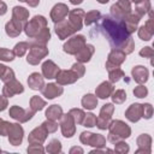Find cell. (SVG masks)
<instances>
[{
	"mask_svg": "<svg viewBox=\"0 0 154 154\" xmlns=\"http://www.w3.org/2000/svg\"><path fill=\"white\" fill-rule=\"evenodd\" d=\"M23 91H24L23 85L17 79H14V78L11 79V81H8V82H6L5 85H4V89H2V94L6 97H12L13 95L20 94Z\"/></svg>",
	"mask_w": 154,
	"mask_h": 154,
	"instance_id": "cell-15",
	"label": "cell"
},
{
	"mask_svg": "<svg viewBox=\"0 0 154 154\" xmlns=\"http://www.w3.org/2000/svg\"><path fill=\"white\" fill-rule=\"evenodd\" d=\"M131 73H132V78L135 79V82H137V83H140V84L147 82L148 75H149L148 70H147L144 66H142V65L135 66V67L132 69Z\"/></svg>",
	"mask_w": 154,
	"mask_h": 154,
	"instance_id": "cell-25",
	"label": "cell"
},
{
	"mask_svg": "<svg viewBox=\"0 0 154 154\" xmlns=\"http://www.w3.org/2000/svg\"><path fill=\"white\" fill-rule=\"evenodd\" d=\"M94 52H95L94 46L85 43L84 47H83L81 51H78L75 55H76V59H77L78 63H87V61L90 60V58H91V55L94 54Z\"/></svg>",
	"mask_w": 154,
	"mask_h": 154,
	"instance_id": "cell-23",
	"label": "cell"
},
{
	"mask_svg": "<svg viewBox=\"0 0 154 154\" xmlns=\"http://www.w3.org/2000/svg\"><path fill=\"white\" fill-rule=\"evenodd\" d=\"M6 12H7V6L4 1L0 0V16H4Z\"/></svg>",
	"mask_w": 154,
	"mask_h": 154,
	"instance_id": "cell-54",
	"label": "cell"
},
{
	"mask_svg": "<svg viewBox=\"0 0 154 154\" xmlns=\"http://www.w3.org/2000/svg\"><path fill=\"white\" fill-rule=\"evenodd\" d=\"M46 106V101L43 99H41L40 96H32L30 99V108L34 111V112H37V111H41L43 107Z\"/></svg>",
	"mask_w": 154,
	"mask_h": 154,
	"instance_id": "cell-34",
	"label": "cell"
},
{
	"mask_svg": "<svg viewBox=\"0 0 154 154\" xmlns=\"http://www.w3.org/2000/svg\"><path fill=\"white\" fill-rule=\"evenodd\" d=\"M28 84L32 90H42L45 87L43 77L38 72H34L28 78Z\"/></svg>",
	"mask_w": 154,
	"mask_h": 154,
	"instance_id": "cell-26",
	"label": "cell"
},
{
	"mask_svg": "<svg viewBox=\"0 0 154 154\" xmlns=\"http://www.w3.org/2000/svg\"><path fill=\"white\" fill-rule=\"evenodd\" d=\"M140 19H141V17L138 14H136V13H129L124 19H122V22L124 23V26H125L126 31L129 34H132L136 30Z\"/></svg>",
	"mask_w": 154,
	"mask_h": 154,
	"instance_id": "cell-21",
	"label": "cell"
},
{
	"mask_svg": "<svg viewBox=\"0 0 154 154\" xmlns=\"http://www.w3.org/2000/svg\"><path fill=\"white\" fill-rule=\"evenodd\" d=\"M34 111L31 108H22L19 106H12L10 108V117H12L13 119L18 120L19 123H25L29 119L32 118L34 116Z\"/></svg>",
	"mask_w": 154,
	"mask_h": 154,
	"instance_id": "cell-9",
	"label": "cell"
},
{
	"mask_svg": "<svg viewBox=\"0 0 154 154\" xmlns=\"http://www.w3.org/2000/svg\"><path fill=\"white\" fill-rule=\"evenodd\" d=\"M84 11L82 8H76L69 12V22L75 28L76 31L81 30L83 26V19H84Z\"/></svg>",
	"mask_w": 154,
	"mask_h": 154,
	"instance_id": "cell-16",
	"label": "cell"
},
{
	"mask_svg": "<svg viewBox=\"0 0 154 154\" xmlns=\"http://www.w3.org/2000/svg\"><path fill=\"white\" fill-rule=\"evenodd\" d=\"M125 117L132 122L136 123L140 120V118L142 117V105L141 103H132L125 112Z\"/></svg>",
	"mask_w": 154,
	"mask_h": 154,
	"instance_id": "cell-22",
	"label": "cell"
},
{
	"mask_svg": "<svg viewBox=\"0 0 154 154\" xmlns=\"http://www.w3.org/2000/svg\"><path fill=\"white\" fill-rule=\"evenodd\" d=\"M64 89L60 84L58 83H49L47 85H45V88L42 89V95L47 99H54L57 96H60L63 94Z\"/></svg>",
	"mask_w": 154,
	"mask_h": 154,
	"instance_id": "cell-18",
	"label": "cell"
},
{
	"mask_svg": "<svg viewBox=\"0 0 154 154\" xmlns=\"http://www.w3.org/2000/svg\"><path fill=\"white\" fill-rule=\"evenodd\" d=\"M111 13L112 16L118 19L122 20L124 19L129 13H131V5L129 0H118L117 4H113L111 7Z\"/></svg>",
	"mask_w": 154,
	"mask_h": 154,
	"instance_id": "cell-6",
	"label": "cell"
},
{
	"mask_svg": "<svg viewBox=\"0 0 154 154\" xmlns=\"http://www.w3.org/2000/svg\"><path fill=\"white\" fill-rule=\"evenodd\" d=\"M114 111V106L112 103H106L102 106L99 117L96 118V126L101 130H106L112 118V113Z\"/></svg>",
	"mask_w": 154,
	"mask_h": 154,
	"instance_id": "cell-5",
	"label": "cell"
},
{
	"mask_svg": "<svg viewBox=\"0 0 154 154\" xmlns=\"http://www.w3.org/2000/svg\"><path fill=\"white\" fill-rule=\"evenodd\" d=\"M46 26H47L46 18L43 16H35L29 23L26 22V24L24 26V31H25L26 36H29L30 38H34Z\"/></svg>",
	"mask_w": 154,
	"mask_h": 154,
	"instance_id": "cell-3",
	"label": "cell"
},
{
	"mask_svg": "<svg viewBox=\"0 0 154 154\" xmlns=\"http://www.w3.org/2000/svg\"><path fill=\"white\" fill-rule=\"evenodd\" d=\"M63 116V108L59 106V105H52L47 108L46 111V117L47 119H51V120H59Z\"/></svg>",
	"mask_w": 154,
	"mask_h": 154,
	"instance_id": "cell-31",
	"label": "cell"
},
{
	"mask_svg": "<svg viewBox=\"0 0 154 154\" xmlns=\"http://www.w3.org/2000/svg\"><path fill=\"white\" fill-rule=\"evenodd\" d=\"M46 55H48V48L46 45H30L26 61L31 65H37Z\"/></svg>",
	"mask_w": 154,
	"mask_h": 154,
	"instance_id": "cell-4",
	"label": "cell"
},
{
	"mask_svg": "<svg viewBox=\"0 0 154 154\" xmlns=\"http://www.w3.org/2000/svg\"><path fill=\"white\" fill-rule=\"evenodd\" d=\"M70 2H71V4H73V5H78V4L83 2V0H70Z\"/></svg>",
	"mask_w": 154,
	"mask_h": 154,
	"instance_id": "cell-58",
	"label": "cell"
},
{
	"mask_svg": "<svg viewBox=\"0 0 154 154\" xmlns=\"http://www.w3.org/2000/svg\"><path fill=\"white\" fill-rule=\"evenodd\" d=\"M97 105V97L93 94H87L82 97V106L85 109H94Z\"/></svg>",
	"mask_w": 154,
	"mask_h": 154,
	"instance_id": "cell-32",
	"label": "cell"
},
{
	"mask_svg": "<svg viewBox=\"0 0 154 154\" xmlns=\"http://www.w3.org/2000/svg\"><path fill=\"white\" fill-rule=\"evenodd\" d=\"M82 125L85 128H93L96 125V116L93 113H87L82 122Z\"/></svg>",
	"mask_w": 154,
	"mask_h": 154,
	"instance_id": "cell-41",
	"label": "cell"
},
{
	"mask_svg": "<svg viewBox=\"0 0 154 154\" xmlns=\"http://www.w3.org/2000/svg\"><path fill=\"white\" fill-rule=\"evenodd\" d=\"M55 78H57L58 84L65 85V84L75 83L79 77L73 70H59L57 76H55Z\"/></svg>",
	"mask_w": 154,
	"mask_h": 154,
	"instance_id": "cell-14",
	"label": "cell"
},
{
	"mask_svg": "<svg viewBox=\"0 0 154 154\" xmlns=\"http://www.w3.org/2000/svg\"><path fill=\"white\" fill-rule=\"evenodd\" d=\"M129 1H132V2H135V4H137V2H140L141 0H129Z\"/></svg>",
	"mask_w": 154,
	"mask_h": 154,
	"instance_id": "cell-60",
	"label": "cell"
},
{
	"mask_svg": "<svg viewBox=\"0 0 154 154\" xmlns=\"http://www.w3.org/2000/svg\"><path fill=\"white\" fill-rule=\"evenodd\" d=\"M19 1H25V0H19Z\"/></svg>",
	"mask_w": 154,
	"mask_h": 154,
	"instance_id": "cell-61",
	"label": "cell"
},
{
	"mask_svg": "<svg viewBox=\"0 0 154 154\" xmlns=\"http://www.w3.org/2000/svg\"><path fill=\"white\" fill-rule=\"evenodd\" d=\"M134 94L137 97H146L147 94H148V90H147V88L144 85H138V87H136L134 89Z\"/></svg>",
	"mask_w": 154,
	"mask_h": 154,
	"instance_id": "cell-48",
	"label": "cell"
},
{
	"mask_svg": "<svg viewBox=\"0 0 154 154\" xmlns=\"http://www.w3.org/2000/svg\"><path fill=\"white\" fill-rule=\"evenodd\" d=\"M58 71H59V67L52 60H46L42 64V73H43L45 78H48V79L55 78Z\"/></svg>",
	"mask_w": 154,
	"mask_h": 154,
	"instance_id": "cell-24",
	"label": "cell"
},
{
	"mask_svg": "<svg viewBox=\"0 0 154 154\" xmlns=\"http://www.w3.org/2000/svg\"><path fill=\"white\" fill-rule=\"evenodd\" d=\"M125 58H126V54L123 51L113 48L108 54V59L106 61V69L109 71L116 67H119V65L125 60Z\"/></svg>",
	"mask_w": 154,
	"mask_h": 154,
	"instance_id": "cell-11",
	"label": "cell"
},
{
	"mask_svg": "<svg viewBox=\"0 0 154 154\" xmlns=\"http://www.w3.org/2000/svg\"><path fill=\"white\" fill-rule=\"evenodd\" d=\"M29 48H30V43L29 42H19V43H17L14 46L13 52H14V54L17 57H23L28 52Z\"/></svg>",
	"mask_w": 154,
	"mask_h": 154,
	"instance_id": "cell-37",
	"label": "cell"
},
{
	"mask_svg": "<svg viewBox=\"0 0 154 154\" xmlns=\"http://www.w3.org/2000/svg\"><path fill=\"white\" fill-rule=\"evenodd\" d=\"M85 45V37L83 35H76L67 40V42L64 45V52L69 54H76L78 51H81Z\"/></svg>",
	"mask_w": 154,
	"mask_h": 154,
	"instance_id": "cell-8",
	"label": "cell"
},
{
	"mask_svg": "<svg viewBox=\"0 0 154 154\" xmlns=\"http://www.w3.org/2000/svg\"><path fill=\"white\" fill-rule=\"evenodd\" d=\"M23 29H24V26H23L22 24H19V23L14 22L13 19H11L8 23H6V26H5L6 34H7L8 36H11V37L18 36V35L22 32Z\"/></svg>",
	"mask_w": 154,
	"mask_h": 154,
	"instance_id": "cell-29",
	"label": "cell"
},
{
	"mask_svg": "<svg viewBox=\"0 0 154 154\" xmlns=\"http://www.w3.org/2000/svg\"><path fill=\"white\" fill-rule=\"evenodd\" d=\"M79 140L83 144H89V146H93L95 148H102L106 144V138L102 135L91 134V132H88V131L82 132Z\"/></svg>",
	"mask_w": 154,
	"mask_h": 154,
	"instance_id": "cell-7",
	"label": "cell"
},
{
	"mask_svg": "<svg viewBox=\"0 0 154 154\" xmlns=\"http://www.w3.org/2000/svg\"><path fill=\"white\" fill-rule=\"evenodd\" d=\"M13 78H14V72H13V70L10 69V67H6L5 72H4L2 76L0 77V79H1L4 83H6V82H8V81H11V79H13Z\"/></svg>",
	"mask_w": 154,
	"mask_h": 154,
	"instance_id": "cell-46",
	"label": "cell"
},
{
	"mask_svg": "<svg viewBox=\"0 0 154 154\" xmlns=\"http://www.w3.org/2000/svg\"><path fill=\"white\" fill-rule=\"evenodd\" d=\"M76 152H77V153H83V149L79 148V147H73V148L70 149V153H71V154H72V153H76Z\"/></svg>",
	"mask_w": 154,
	"mask_h": 154,
	"instance_id": "cell-56",
	"label": "cell"
},
{
	"mask_svg": "<svg viewBox=\"0 0 154 154\" xmlns=\"http://www.w3.org/2000/svg\"><path fill=\"white\" fill-rule=\"evenodd\" d=\"M0 152H1V149H0Z\"/></svg>",
	"mask_w": 154,
	"mask_h": 154,
	"instance_id": "cell-62",
	"label": "cell"
},
{
	"mask_svg": "<svg viewBox=\"0 0 154 154\" xmlns=\"http://www.w3.org/2000/svg\"><path fill=\"white\" fill-rule=\"evenodd\" d=\"M107 129L109 130L107 140L109 142H112V143H116V142H118L120 140L128 138L131 135V129L122 120H112V122H109Z\"/></svg>",
	"mask_w": 154,
	"mask_h": 154,
	"instance_id": "cell-2",
	"label": "cell"
},
{
	"mask_svg": "<svg viewBox=\"0 0 154 154\" xmlns=\"http://www.w3.org/2000/svg\"><path fill=\"white\" fill-rule=\"evenodd\" d=\"M59 120H60V128H61L63 136L64 137H72L75 135V131H76V126H75L76 123H75L73 118L71 117V114L70 113L63 114Z\"/></svg>",
	"mask_w": 154,
	"mask_h": 154,
	"instance_id": "cell-10",
	"label": "cell"
},
{
	"mask_svg": "<svg viewBox=\"0 0 154 154\" xmlns=\"http://www.w3.org/2000/svg\"><path fill=\"white\" fill-rule=\"evenodd\" d=\"M42 126L45 128V130H46L48 134H51V132H55L57 129H58V124L55 123V120H51V119L43 122V123H42Z\"/></svg>",
	"mask_w": 154,
	"mask_h": 154,
	"instance_id": "cell-44",
	"label": "cell"
},
{
	"mask_svg": "<svg viewBox=\"0 0 154 154\" xmlns=\"http://www.w3.org/2000/svg\"><path fill=\"white\" fill-rule=\"evenodd\" d=\"M29 18V11L24 7H19V6H16L13 7L12 10V19L19 24H22L23 26H25L26 24V20Z\"/></svg>",
	"mask_w": 154,
	"mask_h": 154,
	"instance_id": "cell-20",
	"label": "cell"
},
{
	"mask_svg": "<svg viewBox=\"0 0 154 154\" xmlns=\"http://www.w3.org/2000/svg\"><path fill=\"white\" fill-rule=\"evenodd\" d=\"M7 105H8V102H7V97L6 96H0V112L1 111H4L6 107H7Z\"/></svg>",
	"mask_w": 154,
	"mask_h": 154,
	"instance_id": "cell-53",
	"label": "cell"
},
{
	"mask_svg": "<svg viewBox=\"0 0 154 154\" xmlns=\"http://www.w3.org/2000/svg\"><path fill=\"white\" fill-rule=\"evenodd\" d=\"M46 150H47L48 153H52V154L60 153V152H61V143H60V141H58V140H55V138L51 140L49 143H48L47 147H46Z\"/></svg>",
	"mask_w": 154,
	"mask_h": 154,
	"instance_id": "cell-36",
	"label": "cell"
},
{
	"mask_svg": "<svg viewBox=\"0 0 154 154\" xmlns=\"http://www.w3.org/2000/svg\"><path fill=\"white\" fill-rule=\"evenodd\" d=\"M67 13H69V7L65 4H61V2L57 4V5H54V7L51 11V19L54 23L60 22L67 16Z\"/></svg>",
	"mask_w": 154,
	"mask_h": 154,
	"instance_id": "cell-17",
	"label": "cell"
},
{
	"mask_svg": "<svg viewBox=\"0 0 154 154\" xmlns=\"http://www.w3.org/2000/svg\"><path fill=\"white\" fill-rule=\"evenodd\" d=\"M152 113H153V107L150 103L142 105V117H144L146 119H149L152 117Z\"/></svg>",
	"mask_w": 154,
	"mask_h": 154,
	"instance_id": "cell-47",
	"label": "cell"
},
{
	"mask_svg": "<svg viewBox=\"0 0 154 154\" xmlns=\"http://www.w3.org/2000/svg\"><path fill=\"white\" fill-rule=\"evenodd\" d=\"M100 18H101V13L99 11H96V10L90 11L87 14H84V24L85 25H90L93 23H96Z\"/></svg>",
	"mask_w": 154,
	"mask_h": 154,
	"instance_id": "cell-35",
	"label": "cell"
},
{
	"mask_svg": "<svg viewBox=\"0 0 154 154\" xmlns=\"http://www.w3.org/2000/svg\"><path fill=\"white\" fill-rule=\"evenodd\" d=\"M112 100L114 103H123L126 100V93L123 89H118L112 94Z\"/></svg>",
	"mask_w": 154,
	"mask_h": 154,
	"instance_id": "cell-40",
	"label": "cell"
},
{
	"mask_svg": "<svg viewBox=\"0 0 154 154\" xmlns=\"http://www.w3.org/2000/svg\"><path fill=\"white\" fill-rule=\"evenodd\" d=\"M71 70H73V71H75V72L78 75V77L81 78V77L84 75L85 67L82 65V63H78V61H77L76 64H73V65H72V69H71Z\"/></svg>",
	"mask_w": 154,
	"mask_h": 154,
	"instance_id": "cell-50",
	"label": "cell"
},
{
	"mask_svg": "<svg viewBox=\"0 0 154 154\" xmlns=\"http://www.w3.org/2000/svg\"><path fill=\"white\" fill-rule=\"evenodd\" d=\"M150 143H152V138H150L149 135L142 134L141 136H138L137 146L140 147V149L136 150V154H138V153H150V152H148V150H150Z\"/></svg>",
	"mask_w": 154,
	"mask_h": 154,
	"instance_id": "cell-27",
	"label": "cell"
},
{
	"mask_svg": "<svg viewBox=\"0 0 154 154\" xmlns=\"http://www.w3.org/2000/svg\"><path fill=\"white\" fill-rule=\"evenodd\" d=\"M101 30L103 35L107 37L109 45L116 49H123L129 38L131 37L130 34L126 31L124 23L122 20L112 19L111 17L106 16L102 18L101 22Z\"/></svg>",
	"mask_w": 154,
	"mask_h": 154,
	"instance_id": "cell-1",
	"label": "cell"
},
{
	"mask_svg": "<svg viewBox=\"0 0 154 154\" xmlns=\"http://www.w3.org/2000/svg\"><path fill=\"white\" fill-rule=\"evenodd\" d=\"M149 10H150V2H149V0H141L140 2L136 4L135 13L138 14L140 17H142V16H144Z\"/></svg>",
	"mask_w": 154,
	"mask_h": 154,
	"instance_id": "cell-33",
	"label": "cell"
},
{
	"mask_svg": "<svg viewBox=\"0 0 154 154\" xmlns=\"http://www.w3.org/2000/svg\"><path fill=\"white\" fill-rule=\"evenodd\" d=\"M8 128H10V123L0 118V136H6L8 132Z\"/></svg>",
	"mask_w": 154,
	"mask_h": 154,
	"instance_id": "cell-51",
	"label": "cell"
},
{
	"mask_svg": "<svg viewBox=\"0 0 154 154\" xmlns=\"http://www.w3.org/2000/svg\"><path fill=\"white\" fill-rule=\"evenodd\" d=\"M5 70H6V66L2 65V64H0V77L2 76V73L5 72Z\"/></svg>",
	"mask_w": 154,
	"mask_h": 154,
	"instance_id": "cell-57",
	"label": "cell"
},
{
	"mask_svg": "<svg viewBox=\"0 0 154 154\" xmlns=\"http://www.w3.org/2000/svg\"><path fill=\"white\" fill-rule=\"evenodd\" d=\"M113 93V85L111 82H102L95 90V95L100 99H107Z\"/></svg>",
	"mask_w": 154,
	"mask_h": 154,
	"instance_id": "cell-28",
	"label": "cell"
},
{
	"mask_svg": "<svg viewBox=\"0 0 154 154\" xmlns=\"http://www.w3.org/2000/svg\"><path fill=\"white\" fill-rule=\"evenodd\" d=\"M114 150H116L117 153H120V154L128 153V152H129V144L125 143V142H123V141L120 140V141L116 142V148H114Z\"/></svg>",
	"mask_w": 154,
	"mask_h": 154,
	"instance_id": "cell-45",
	"label": "cell"
},
{
	"mask_svg": "<svg viewBox=\"0 0 154 154\" xmlns=\"http://www.w3.org/2000/svg\"><path fill=\"white\" fill-rule=\"evenodd\" d=\"M69 113L71 114V117L73 118V120H75L76 124H82V122L84 119V116H85V113L82 109H79V108H72V109H70Z\"/></svg>",
	"mask_w": 154,
	"mask_h": 154,
	"instance_id": "cell-39",
	"label": "cell"
},
{
	"mask_svg": "<svg viewBox=\"0 0 154 154\" xmlns=\"http://www.w3.org/2000/svg\"><path fill=\"white\" fill-rule=\"evenodd\" d=\"M140 55H142L144 58H152L154 55V51L150 47H144L143 49L140 51Z\"/></svg>",
	"mask_w": 154,
	"mask_h": 154,
	"instance_id": "cell-52",
	"label": "cell"
},
{
	"mask_svg": "<svg viewBox=\"0 0 154 154\" xmlns=\"http://www.w3.org/2000/svg\"><path fill=\"white\" fill-rule=\"evenodd\" d=\"M47 135L48 132L45 130V128L41 125L38 128H35L30 134H29V143H40L42 144L45 142V140L47 138Z\"/></svg>",
	"mask_w": 154,
	"mask_h": 154,
	"instance_id": "cell-19",
	"label": "cell"
},
{
	"mask_svg": "<svg viewBox=\"0 0 154 154\" xmlns=\"http://www.w3.org/2000/svg\"><path fill=\"white\" fill-rule=\"evenodd\" d=\"M16 54L13 51H10L7 48H0V60L4 61H12L14 59Z\"/></svg>",
	"mask_w": 154,
	"mask_h": 154,
	"instance_id": "cell-42",
	"label": "cell"
},
{
	"mask_svg": "<svg viewBox=\"0 0 154 154\" xmlns=\"http://www.w3.org/2000/svg\"><path fill=\"white\" fill-rule=\"evenodd\" d=\"M108 77H109V82L111 83H116L122 77H124V71L122 69H119V67H116V69L108 71Z\"/></svg>",
	"mask_w": 154,
	"mask_h": 154,
	"instance_id": "cell-38",
	"label": "cell"
},
{
	"mask_svg": "<svg viewBox=\"0 0 154 154\" xmlns=\"http://www.w3.org/2000/svg\"><path fill=\"white\" fill-rule=\"evenodd\" d=\"M29 153H43L45 149L40 143H30V146L26 149Z\"/></svg>",
	"mask_w": 154,
	"mask_h": 154,
	"instance_id": "cell-49",
	"label": "cell"
},
{
	"mask_svg": "<svg viewBox=\"0 0 154 154\" xmlns=\"http://www.w3.org/2000/svg\"><path fill=\"white\" fill-rule=\"evenodd\" d=\"M54 29H55V32H57V35H58V37L60 40H65L66 37H69L70 35L76 32L75 28L71 25V23L66 18H64L60 22H57Z\"/></svg>",
	"mask_w": 154,
	"mask_h": 154,
	"instance_id": "cell-12",
	"label": "cell"
},
{
	"mask_svg": "<svg viewBox=\"0 0 154 154\" xmlns=\"http://www.w3.org/2000/svg\"><path fill=\"white\" fill-rule=\"evenodd\" d=\"M49 38H51V32L49 29L46 26L34 37V41H31L30 45H46L49 41Z\"/></svg>",
	"mask_w": 154,
	"mask_h": 154,
	"instance_id": "cell-30",
	"label": "cell"
},
{
	"mask_svg": "<svg viewBox=\"0 0 154 154\" xmlns=\"http://www.w3.org/2000/svg\"><path fill=\"white\" fill-rule=\"evenodd\" d=\"M23 128L19 124H12L10 123V128H8V141L12 146H19L23 141Z\"/></svg>",
	"mask_w": 154,
	"mask_h": 154,
	"instance_id": "cell-13",
	"label": "cell"
},
{
	"mask_svg": "<svg viewBox=\"0 0 154 154\" xmlns=\"http://www.w3.org/2000/svg\"><path fill=\"white\" fill-rule=\"evenodd\" d=\"M25 2L31 7H36L40 4V0H25Z\"/></svg>",
	"mask_w": 154,
	"mask_h": 154,
	"instance_id": "cell-55",
	"label": "cell"
},
{
	"mask_svg": "<svg viewBox=\"0 0 154 154\" xmlns=\"http://www.w3.org/2000/svg\"><path fill=\"white\" fill-rule=\"evenodd\" d=\"M97 1H99L100 4H106V2H108L109 0H97Z\"/></svg>",
	"mask_w": 154,
	"mask_h": 154,
	"instance_id": "cell-59",
	"label": "cell"
},
{
	"mask_svg": "<svg viewBox=\"0 0 154 154\" xmlns=\"http://www.w3.org/2000/svg\"><path fill=\"white\" fill-rule=\"evenodd\" d=\"M153 34H154V31L149 30L146 25L141 26V28H140V30H138V36H140V38H141V40H143V41H149V40L152 38Z\"/></svg>",
	"mask_w": 154,
	"mask_h": 154,
	"instance_id": "cell-43",
	"label": "cell"
}]
</instances>
